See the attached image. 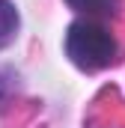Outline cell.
<instances>
[{"label": "cell", "mask_w": 125, "mask_h": 128, "mask_svg": "<svg viewBox=\"0 0 125 128\" xmlns=\"http://www.w3.org/2000/svg\"><path fill=\"white\" fill-rule=\"evenodd\" d=\"M66 54L78 68L98 72L113 63L116 39L110 36V30H104L95 21H74L66 33Z\"/></svg>", "instance_id": "obj_1"}, {"label": "cell", "mask_w": 125, "mask_h": 128, "mask_svg": "<svg viewBox=\"0 0 125 128\" xmlns=\"http://www.w3.org/2000/svg\"><path fill=\"white\" fill-rule=\"evenodd\" d=\"M15 33H18V9L9 0H0V48L12 45Z\"/></svg>", "instance_id": "obj_2"}, {"label": "cell", "mask_w": 125, "mask_h": 128, "mask_svg": "<svg viewBox=\"0 0 125 128\" xmlns=\"http://www.w3.org/2000/svg\"><path fill=\"white\" fill-rule=\"evenodd\" d=\"M74 12H84V15H110L116 12L119 0H66Z\"/></svg>", "instance_id": "obj_3"}]
</instances>
